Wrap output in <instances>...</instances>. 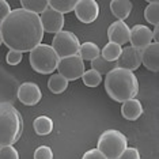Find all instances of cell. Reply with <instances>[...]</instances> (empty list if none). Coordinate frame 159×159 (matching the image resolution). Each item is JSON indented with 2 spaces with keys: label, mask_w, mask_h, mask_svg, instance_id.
Here are the masks:
<instances>
[{
  "label": "cell",
  "mask_w": 159,
  "mask_h": 159,
  "mask_svg": "<svg viewBox=\"0 0 159 159\" xmlns=\"http://www.w3.org/2000/svg\"><path fill=\"white\" fill-rule=\"evenodd\" d=\"M114 68H117L116 63H110V61L105 60L101 55L98 57H95L94 60H91V70L97 71L101 75H107Z\"/></svg>",
  "instance_id": "22"
},
{
  "label": "cell",
  "mask_w": 159,
  "mask_h": 159,
  "mask_svg": "<svg viewBox=\"0 0 159 159\" xmlns=\"http://www.w3.org/2000/svg\"><path fill=\"white\" fill-rule=\"evenodd\" d=\"M68 87V80L64 76H61L60 74H53L50 75L48 80V89L53 94H61L64 93Z\"/></svg>",
  "instance_id": "19"
},
{
  "label": "cell",
  "mask_w": 159,
  "mask_h": 159,
  "mask_svg": "<svg viewBox=\"0 0 159 159\" xmlns=\"http://www.w3.org/2000/svg\"><path fill=\"white\" fill-rule=\"evenodd\" d=\"M144 18L148 23L158 26L159 23V2L158 0H152V2H148L147 7L144 10Z\"/></svg>",
  "instance_id": "23"
},
{
  "label": "cell",
  "mask_w": 159,
  "mask_h": 159,
  "mask_svg": "<svg viewBox=\"0 0 159 159\" xmlns=\"http://www.w3.org/2000/svg\"><path fill=\"white\" fill-rule=\"evenodd\" d=\"M152 39H154V42L159 41V27L158 26H155V29L152 30Z\"/></svg>",
  "instance_id": "32"
},
{
  "label": "cell",
  "mask_w": 159,
  "mask_h": 159,
  "mask_svg": "<svg viewBox=\"0 0 159 159\" xmlns=\"http://www.w3.org/2000/svg\"><path fill=\"white\" fill-rule=\"evenodd\" d=\"M34 131L39 136H46L53 131V121L48 116H38L33 122Z\"/></svg>",
  "instance_id": "18"
},
{
  "label": "cell",
  "mask_w": 159,
  "mask_h": 159,
  "mask_svg": "<svg viewBox=\"0 0 159 159\" xmlns=\"http://www.w3.org/2000/svg\"><path fill=\"white\" fill-rule=\"evenodd\" d=\"M129 33L131 27L126 25L125 20H116L107 29V38L109 42H114L121 46L129 42Z\"/></svg>",
  "instance_id": "13"
},
{
  "label": "cell",
  "mask_w": 159,
  "mask_h": 159,
  "mask_svg": "<svg viewBox=\"0 0 159 159\" xmlns=\"http://www.w3.org/2000/svg\"><path fill=\"white\" fill-rule=\"evenodd\" d=\"M99 55H101L99 46L97 45L95 42H91V41L80 44V48H79V52H78V56L80 57L83 61L84 60L91 61V60L95 59V57H98Z\"/></svg>",
  "instance_id": "17"
},
{
  "label": "cell",
  "mask_w": 159,
  "mask_h": 159,
  "mask_svg": "<svg viewBox=\"0 0 159 159\" xmlns=\"http://www.w3.org/2000/svg\"><path fill=\"white\" fill-rule=\"evenodd\" d=\"M39 19H41V25L44 29V33H50V34H57L63 30L66 19L64 15L53 10L52 7L48 6V8L44 12L39 14Z\"/></svg>",
  "instance_id": "8"
},
{
  "label": "cell",
  "mask_w": 159,
  "mask_h": 159,
  "mask_svg": "<svg viewBox=\"0 0 159 159\" xmlns=\"http://www.w3.org/2000/svg\"><path fill=\"white\" fill-rule=\"evenodd\" d=\"M0 159H19V152L14 146L0 147Z\"/></svg>",
  "instance_id": "26"
},
{
  "label": "cell",
  "mask_w": 159,
  "mask_h": 159,
  "mask_svg": "<svg viewBox=\"0 0 159 159\" xmlns=\"http://www.w3.org/2000/svg\"><path fill=\"white\" fill-rule=\"evenodd\" d=\"M128 147V139L117 129H106L98 139L97 148L106 159H118Z\"/></svg>",
  "instance_id": "5"
},
{
  "label": "cell",
  "mask_w": 159,
  "mask_h": 159,
  "mask_svg": "<svg viewBox=\"0 0 159 159\" xmlns=\"http://www.w3.org/2000/svg\"><path fill=\"white\" fill-rule=\"evenodd\" d=\"M116 66L117 68H124L133 72L142 66V52L133 46H126L121 50V55L116 61Z\"/></svg>",
  "instance_id": "10"
},
{
  "label": "cell",
  "mask_w": 159,
  "mask_h": 159,
  "mask_svg": "<svg viewBox=\"0 0 159 159\" xmlns=\"http://www.w3.org/2000/svg\"><path fill=\"white\" fill-rule=\"evenodd\" d=\"M11 11L12 10H11L10 3L6 2V0H0V22H2L3 19H6Z\"/></svg>",
  "instance_id": "31"
},
{
  "label": "cell",
  "mask_w": 159,
  "mask_h": 159,
  "mask_svg": "<svg viewBox=\"0 0 159 159\" xmlns=\"http://www.w3.org/2000/svg\"><path fill=\"white\" fill-rule=\"evenodd\" d=\"M50 46L56 52V55L59 56V59H63V57L78 55L79 48H80V42H79V38L72 31L61 30L60 33L55 34Z\"/></svg>",
  "instance_id": "6"
},
{
  "label": "cell",
  "mask_w": 159,
  "mask_h": 159,
  "mask_svg": "<svg viewBox=\"0 0 159 159\" xmlns=\"http://www.w3.org/2000/svg\"><path fill=\"white\" fill-rule=\"evenodd\" d=\"M3 44L10 50L30 52L41 44L44 38V29L39 15L29 12L23 8L12 10L0 23Z\"/></svg>",
  "instance_id": "1"
},
{
  "label": "cell",
  "mask_w": 159,
  "mask_h": 159,
  "mask_svg": "<svg viewBox=\"0 0 159 159\" xmlns=\"http://www.w3.org/2000/svg\"><path fill=\"white\" fill-rule=\"evenodd\" d=\"M75 15L82 23H93L99 15V6L95 0H78L75 6Z\"/></svg>",
  "instance_id": "9"
},
{
  "label": "cell",
  "mask_w": 159,
  "mask_h": 159,
  "mask_svg": "<svg viewBox=\"0 0 159 159\" xmlns=\"http://www.w3.org/2000/svg\"><path fill=\"white\" fill-rule=\"evenodd\" d=\"M23 120L14 105L0 102V147L14 146L22 136Z\"/></svg>",
  "instance_id": "3"
},
{
  "label": "cell",
  "mask_w": 159,
  "mask_h": 159,
  "mask_svg": "<svg viewBox=\"0 0 159 159\" xmlns=\"http://www.w3.org/2000/svg\"><path fill=\"white\" fill-rule=\"evenodd\" d=\"M82 80L84 83V86H87V87H97L102 82V75L94 70H89V71H84V74L82 75Z\"/></svg>",
  "instance_id": "25"
},
{
  "label": "cell",
  "mask_w": 159,
  "mask_h": 159,
  "mask_svg": "<svg viewBox=\"0 0 159 159\" xmlns=\"http://www.w3.org/2000/svg\"><path fill=\"white\" fill-rule=\"evenodd\" d=\"M3 45V37H2V31H0V46Z\"/></svg>",
  "instance_id": "33"
},
{
  "label": "cell",
  "mask_w": 159,
  "mask_h": 159,
  "mask_svg": "<svg viewBox=\"0 0 159 159\" xmlns=\"http://www.w3.org/2000/svg\"><path fill=\"white\" fill-rule=\"evenodd\" d=\"M142 52V64L147 70L158 72L159 70V44L151 42L148 46L140 50Z\"/></svg>",
  "instance_id": "14"
},
{
  "label": "cell",
  "mask_w": 159,
  "mask_h": 159,
  "mask_svg": "<svg viewBox=\"0 0 159 159\" xmlns=\"http://www.w3.org/2000/svg\"><path fill=\"white\" fill-rule=\"evenodd\" d=\"M82 159H106V158H105V155L101 152L98 148H91V150L86 151L83 154Z\"/></svg>",
  "instance_id": "30"
},
{
  "label": "cell",
  "mask_w": 159,
  "mask_h": 159,
  "mask_svg": "<svg viewBox=\"0 0 159 159\" xmlns=\"http://www.w3.org/2000/svg\"><path fill=\"white\" fill-rule=\"evenodd\" d=\"M78 0H50L49 2V7H52L53 10H56L60 14H67L75 10Z\"/></svg>",
  "instance_id": "24"
},
{
  "label": "cell",
  "mask_w": 159,
  "mask_h": 159,
  "mask_svg": "<svg viewBox=\"0 0 159 159\" xmlns=\"http://www.w3.org/2000/svg\"><path fill=\"white\" fill-rule=\"evenodd\" d=\"M20 6H22V8L26 10V11L39 15V14L44 12L45 10L48 8L49 2L48 0H22Z\"/></svg>",
  "instance_id": "20"
},
{
  "label": "cell",
  "mask_w": 159,
  "mask_h": 159,
  "mask_svg": "<svg viewBox=\"0 0 159 159\" xmlns=\"http://www.w3.org/2000/svg\"><path fill=\"white\" fill-rule=\"evenodd\" d=\"M59 60V56L48 44H39L33 50H30V55H29L31 68L42 75H49L55 70H57Z\"/></svg>",
  "instance_id": "4"
},
{
  "label": "cell",
  "mask_w": 159,
  "mask_h": 159,
  "mask_svg": "<svg viewBox=\"0 0 159 159\" xmlns=\"http://www.w3.org/2000/svg\"><path fill=\"white\" fill-rule=\"evenodd\" d=\"M105 76V90L116 102L122 103L135 98L139 93V80L132 71L114 68Z\"/></svg>",
  "instance_id": "2"
},
{
  "label": "cell",
  "mask_w": 159,
  "mask_h": 159,
  "mask_svg": "<svg viewBox=\"0 0 159 159\" xmlns=\"http://www.w3.org/2000/svg\"><path fill=\"white\" fill-rule=\"evenodd\" d=\"M118 159H140V152L135 147H126V150L121 154Z\"/></svg>",
  "instance_id": "29"
},
{
  "label": "cell",
  "mask_w": 159,
  "mask_h": 159,
  "mask_svg": "<svg viewBox=\"0 0 159 159\" xmlns=\"http://www.w3.org/2000/svg\"><path fill=\"white\" fill-rule=\"evenodd\" d=\"M110 11L118 20H124L131 15L132 3L129 0H113L110 2Z\"/></svg>",
  "instance_id": "16"
},
{
  "label": "cell",
  "mask_w": 159,
  "mask_h": 159,
  "mask_svg": "<svg viewBox=\"0 0 159 159\" xmlns=\"http://www.w3.org/2000/svg\"><path fill=\"white\" fill-rule=\"evenodd\" d=\"M57 70L61 76H64L68 82L70 80H76L82 78L84 74V61H83L78 55L70 56V57H63L59 60L57 64Z\"/></svg>",
  "instance_id": "7"
},
{
  "label": "cell",
  "mask_w": 159,
  "mask_h": 159,
  "mask_svg": "<svg viewBox=\"0 0 159 159\" xmlns=\"http://www.w3.org/2000/svg\"><path fill=\"white\" fill-rule=\"evenodd\" d=\"M143 105L137 98H132L128 99L125 102H122L121 106V114L125 120L128 121H135L140 116L143 114Z\"/></svg>",
  "instance_id": "15"
},
{
  "label": "cell",
  "mask_w": 159,
  "mask_h": 159,
  "mask_svg": "<svg viewBox=\"0 0 159 159\" xmlns=\"http://www.w3.org/2000/svg\"><path fill=\"white\" fill-rule=\"evenodd\" d=\"M34 159H53V151L48 146H39L34 151Z\"/></svg>",
  "instance_id": "27"
},
{
  "label": "cell",
  "mask_w": 159,
  "mask_h": 159,
  "mask_svg": "<svg viewBox=\"0 0 159 159\" xmlns=\"http://www.w3.org/2000/svg\"><path fill=\"white\" fill-rule=\"evenodd\" d=\"M42 98V91L34 82H25L18 89V99L26 106H34Z\"/></svg>",
  "instance_id": "11"
},
{
  "label": "cell",
  "mask_w": 159,
  "mask_h": 159,
  "mask_svg": "<svg viewBox=\"0 0 159 159\" xmlns=\"http://www.w3.org/2000/svg\"><path fill=\"white\" fill-rule=\"evenodd\" d=\"M129 42L133 48L139 50L144 49L152 42V30H150V27L144 25H135L129 33Z\"/></svg>",
  "instance_id": "12"
},
{
  "label": "cell",
  "mask_w": 159,
  "mask_h": 159,
  "mask_svg": "<svg viewBox=\"0 0 159 159\" xmlns=\"http://www.w3.org/2000/svg\"><path fill=\"white\" fill-rule=\"evenodd\" d=\"M121 50H122V48L120 45L114 44V42H107L102 48V50H101V56H102L105 60L110 61V63H116L121 55Z\"/></svg>",
  "instance_id": "21"
},
{
  "label": "cell",
  "mask_w": 159,
  "mask_h": 159,
  "mask_svg": "<svg viewBox=\"0 0 159 159\" xmlns=\"http://www.w3.org/2000/svg\"><path fill=\"white\" fill-rule=\"evenodd\" d=\"M23 59V55L18 50H8V53L6 55V61L10 64V66H16L19 64Z\"/></svg>",
  "instance_id": "28"
}]
</instances>
